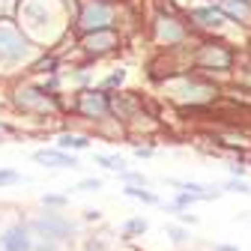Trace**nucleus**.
<instances>
[{
  "instance_id": "obj_25",
  "label": "nucleus",
  "mask_w": 251,
  "mask_h": 251,
  "mask_svg": "<svg viewBox=\"0 0 251 251\" xmlns=\"http://www.w3.org/2000/svg\"><path fill=\"white\" fill-rule=\"evenodd\" d=\"M84 218H87V222H99V209H87Z\"/></svg>"
},
{
  "instance_id": "obj_18",
  "label": "nucleus",
  "mask_w": 251,
  "mask_h": 251,
  "mask_svg": "<svg viewBox=\"0 0 251 251\" xmlns=\"http://www.w3.org/2000/svg\"><path fill=\"white\" fill-rule=\"evenodd\" d=\"M168 236H171V242H185V239H188V230H185V227L171 225V227H168Z\"/></svg>"
},
{
  "instance_id": "obj_1",
  "label": "nucleus",
  "mask_w": 251,
  "mask_h": 251,
  "mask_svg": "<svg viewBox=\"0 0 251 251\" xmlns=\"http://www.w3.org/2000/svg\"><path fill=\"white\" fill-rule=\"evenodd\" d=\"M30 230H33L39 239H54V242H66L75 233V225L69 218H63L57 212H42L39 218L30 222Z\"/></svg>"
},
{
  "instance_id": "obj_27",
  "label": "nucleus",
  "mask_w": 251,
  "mask_h": 251,
  "mask_svg": "<svg viewBox=\"0 0 251 251\" xmlns=\"http://www.w3.org/2000/svg\"><path fill=\"white\" fill-rule=\"evenodd\" d=\"M135 152H138V155H144V159H147V155H152V150H150V147H138Z\"/></svg>"
},
{
  "instance_id": "obj_13",
  "label": "nucleus",
  "mask_w": 251,
  "mask_h": 251,
  "mask_svg": "<svg viewBox=\"0 0 251 251\" xmlns=\"http://www.w3.org/2000/svg\"><path fill=\"white\" fill-rule=\"evenodd\" d=\"M87 147H90V141L78 138V135H63L57 141V150H87Z\"/></svg>"
},
{
  "instance_id": "obj_28",
  "label": "nucleus",
  "mask_w": 251,
  "mask_h": 251,
  "mask_svg": "<svg viewBox=\"0 0 251 251\" xmlns=\"http://www.w3.org/2000/svg\"><path fill=\"white\" fill-rule=\"evenodd\" d=\"M215 251H239V248H233V245H218Z\"/></svg>"
},
{
  "instance_id": "obj_3",
  "label": "nucleus",
  "mask_w": 251,
  "mask_h": 251,
  "mask_svg": "<svg viewBox=\"0 0 251 251\" xmlns=\"http://www.w3.org/2000/svg\"><path fill=\"white\" fill-rule=\"evenodd\" d=\"M27 42L15 33L12 27H0V57L3 60H21L27 57Z\"/></svg>"
},
{
  "instance_id": "obj_16",
  "label": "nucleus",
  "mask_w": 251,
  "mask_h": 251,
  "mask_svg": "<svg viewBox=\"0 0 251 251\" xmlns=\"http://www.w3.org/2000/svg\"><path fill=\"white\" fill-rule=\"evenodd\" d=\"M144 230H147V222H144V218H132V222H126V225H123V233H126V236L144 233Z\"/></svg>"
},
{
  "instance_id": "obj_14",
  "label": "nucleus",
  "mask_w": 251,
  "mask_h": 251,
  "mask_svg": "<svg viewBox=\"0 0 251 251\" xmlns=\"http://www.w3.org/2000/svg\"><path fill=\"white\" fill-rule=\"evenodd\" d=\"M96 162H99L102 168H108V171H117V174L126 171V162L120 159V155H96Z\"/></svg>"
},
{
  "instance_id": "obj_8",
  "label": "nucleus",
  "mask_w": 251,
  "mask_h": 251,
  "mask_svg": "<svg viewBox=\"0 0 251 251\" xmlns=\"http://www.w3.org/2000/svg\"><path fill=\"white\" fill-rule=\"evenodd\" d=\"M81 111L90 117H105L108 114V102L102 99V93H84L81 96Z\"/></svg>"
},
{
  "instance_id": "obj_19",
  "label": "nucleus",
  "mask_w": 251,
  "mask_h": 251,
  "mask_svg": "<svg viewBox=\"0 0 251 251\" xmlns=\"http://www.w3.org/2000/svg\"><path fill=\"white\" fill-rule=\"evenodd\" d=\"M18 179H21L18 171H0V188H3V185H15Z\"/></svg>"
},
{
  "instance_id": "obj_20",
  "label": "nucleus",
  "mask_w": 251,
  "mask_h": 251,
  "mask_svg": "<svg viewBox=\"0 0 251 251\" xmlns=\"http://www.w3.org/2000/svg\"><path fill=\"white\" fill-rule=\"evenodd\" d=\"M102 188V179H81L78 182V192H99Z\"/></svg>"
},
{
  "instance_id": "obj_29",
  "label": "nucleus",
  "mask_w": 251,
  "mask_h": 251,
  "mask_svg": "<svg viewBox=\"0 0 251 251\" xmlns=\"http://www.w3.org/2000/svg\"><path fill=\"white\" fill-rule=\"evenodd\" d=\"M3 132H6V126H3V123H0V135H3Z\"/></svg>"
},
{
  "instance_id": "obj_11",
  "label": "nucleus",
  "mask_w": 251,
  "mask_h": 251,
  "mask_svg": "<svg viewBox=\"0 0 251 251\" xmlns=\"http://www.w3.org/2000/svg\"><path fill=\"white\" fill-rule=\"evenodd\" d=\"M159 33H162V39H165V42H179V39H182V30L176 27V21H174V18H162Z\"/></svg>"
},
{
  "instance_id": "obj_9",
  "label": "nucleus",
  "mask_w": 251,
  "mask_h": 251,
  "mask_svg": "<svg viewBox=\"0 0 251 251\" xmlns=\"http://www.w3.org/2000/svg\"><path fill=\"white\" fill-rule=\"evenodd\" d=\"M192 18L198 21V24H203V27H218L222 21H227L222 12H218L215 6H203V9H192Z\"/></svg>"
},
{
  "instance_id": "obj_22",
  "label": "nucleus",
  "mask_w": 251,
  "mask_h": 251,
  "mask_svg": "<svg viewBox=\"0 0 251 251\" xmlns=\"http://www.w3.org/2000/svg\"><path fill=\"white\" fill-rule=\"evenodd\" d=\"M123 179H126V182H141V185L147 182V179H144L141 174H126V171H123Z\"/></svg>"
},
{
  "instance_id": "obj_24",
  "label": "nucleus",
  "mask_w": 251,
  "mask_h": 251,
  "mask_svg": "<svg viewBox=\"0 0 251 251\" xmlns=\"http://www.w3.org/2000/svg\"><path fill=\"white\" fill-rule=\"evenodd\" d=\"M176 215H179V222H185V225H195V222H198L195 215H188V212H179V209H176Z\"/></svg>"
},
{
  "instance_id": "obj_26",
  "label": "nucleus",
  "mask_w": 251,
  "mask_h": 251,
  "mask_svg": "<svg viewBox=\"0 0 251 251\" xmlns=\"http://www.w3.org/2000/svg\"><path fill=\"white\" fill-rule=\"evenodd\" d=\"M230 174H233V176H242V174H245V168H242V165H230Z\"/></svg>"
},
{
  "instance_id": "obj_7",
  "label": "nucleus",
  "mask_w": 251,
  "mask_h": 251,
  "mask_svg": "<svg viewBox=\"0 0 251 251\" xmlns=\"http://www.w3.org/2000/svg\"><path fill=\"white\" fill-rule=\"evenodd\" d=\"M201 63L203 66H215V69H227L230 66V51L218 48V45H206L201 51Z\"/></svg>"
},
{
  "instance_id": "obj_5",
  "label": "nucleus",
  "mask_w": 251,
  "mask_h": 251,
  "mask_svg": "<svg viewBox=\"0 0 251 251\" xmlns=\"http://www.w3.org/2000/svg\"><path fill=\"white\" fill-rule=\"evenodd\" d=\"M108 21H111V9H108L105 3H99V0H96V3H90V6L81 12V24H84L87 30H93V33H99Z\"/></svg>"
},
{
  "instance_id": "obj_4",
  "label": "nucleus",
  "mask_w": 251,
  "mask_h": 251,
  "mask_svg": "<svg viewBox=\"0 0 251 251\" xmlns=\"http://www.w3.org/2000/svg\"><path fill=\"white\" fill-rule=\"evenodd\" d=\"M0 248H3V251H33L30 227H24V225H12L3 236H0Z\"/></svg>"
},
{
  "instance_id": "obj_6",
  "label": "nucleus",
  "mask_w": 251,
  "mask_h": 251,
  "mask_svg": "<svg viewBox=\"0 0 251 251\" xmlns=\"http://www.w3.org/2000/svg\"><path fill=\"white\" fill-rule=\"evenodd\" d=\"M33 159L48 165V168H78V159L75 155H66L63 150H39Z\"/></svg>"
},
{
  "instance_id": "obj_23",
  "label": "nucleus",
  "mask_w": 251,
  "mask_h": 251,
  "mask_svg": "<svg viewBox=\"0 0 251 251\" xmlns=\"http://www.w3.org/2000/svg\"><path fill=\"white\" fill-rule=\"evenodd\" d=\"M123 78H126V75H123V72H117V75H111V78L105 81V87H114V84H123Z\"/></svg>"
},
{
  "instance_id": "obj_15",
  "label": "nucleus",
  "mask_w": 251,
  "mask_h": 251,
  "mask_svg": "<svg viewBox=\"0 0 251 251\" xmlns=\"http://www.w3.org/2000/svg\"><path fill=\"white\" fill-rule=\"evenodd\" d=\"M129 198H138V201H147V203H159V198H155L152 192H144V188H123Z\"/></svg>"
},
{
  "instance_id": "obj_21",
  "label": "nucleus",
  "mask_w": 251,
  "mask_h": 251,
  "mask_svg": "<svg viewBox=\"0 0 251 251\" xmlns=\"http://www.w3.org/2000/svg\"><path fill=\"white\" fill-rule=\"evenodd\" d=\"M60 248V242H54V239H42L39 245H33V251H57Z\"/></svg>"
},
{
  "instance_id": "obj_10",
  "label": "nucleus",
  "mask_w": 251,
  "mask_h": 251,
  "mask_svg": "<svg viewBox=\"0 0 251 251\" xmlns=\"http://www.w3.org/2000/svg\"><path fill=\"white\" fill-rule=\"evenodd\" d=\"M111 45H114V33H108V30H105V33H90L87 36V48L96 51V54L99 51H108Z\"/></svg>"
},
{
  "instance_id": "obj_17",
  "label": "nucleus",
  "mask_w": 251,
  "mask_h": 251,
  "mask_svg": "<svg viewBox=\"0 0 251 251\" xmlns=\"http://www.w3.org/2000/svg\"><path fill=\"white\" fill-rule=\"evenodd\" d=\"M225 188H227V192H239V195H251V185H248V182H242V179H236V176H233Z\"/></svg>"
},
{
  "instance_id": "obj_2",
  "label": "nucleus",
  "mask_w": 251,
  "mask_h": 251,
  "mask_svg": "<svg viewBox=\"0 0 251 251\" xmlns=\"http://www.w3.org/2000/svg\"><path fill=\"white\" fill-rule=\"evenodd\" d=\"M212 6L227 21H239V24L251 27V0H212Z\"/></svg>"
},
{
  "instance_id": "obj_12",
  "label": "nucleus",
  "mask_w": 251,
  "mask_h": 251,
  "mask_svg": "<svg viewBox=\"0 0 251 251\" xmlns=\"http://www.w3.org/2000/svg\"><path fill=\"white\" fill-rule=\"evenodd\" d=\"M18 102H21V105H39V108H51V102H48L45 96H39L36 90H21V93H18Z\"/></svg>"
}]
</instances>
